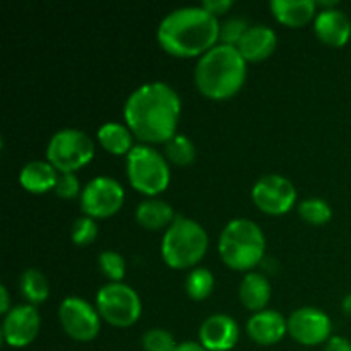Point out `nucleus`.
<instances>
[{"label":"nucleus","mask_w":351,"mask_h":351,"mask_svg":"<svg viewBox=\"0 0 351 351\" xmlns=\"http://www.w3.org/2000/svg\"><path fill=\"white\" fill-rule=\"evenodd\" d=\"M81 211L93 219H105L117 215L125 202L122 184L112 177H96L82 187L79 197Z\"/></svg>","instance_id":"9d476101"},{"label":"nucleus","mask_w":351,"mask_h":351,"mask_svg":"<svg viewBox=\"0 0 351 351\" xmlns=\"http://www.w3.org/2000/svg\"><path fill=\"white\" fill-rule=\"evenodd\" d=\"M218 17L202 5L180 7L161 19L156 40L161 50L177 58H201L219 43Z\"/></svg>","instance_id":"f03ea898"},{"label":"nucleus","mask_w":351,"mask_h":351,"mask_svg":"<svg viewBox=\"0 0 351 351\" xmlns=\"http://www.w3.org/2000/svg\"><path fill=\"white\" fill-rule=\"evenodd\" d=\"M98 266L110 283H122L125 276V259L115 250H103L98 257Z\"/></svg>","instance_id":"bb28decb"},{"label":"nucleus","mask_w":351,"mask_h":351,"mask_svg":"<svg viewBox=\"0 0 351 351\" xmlns=\"http://www.w3.org/2000/svg\"><path fill=\"white\" fill-rule=\"evenodd\" d=\"M269 10L278 23L288 27H302L315 19V0H271Z\"/></svg>","instance_id":"6ab92c4d"},{"label":"nucleus","mask_w":351,"mask_h":351,"mask_svg":"<svg viewBox=\"0 0 351 351\" xmlns=\"http://www.w3.org/2000/svg\"><path fill=\"white\" fill-rule=\"evenodd\" d=\"M19 288L24 300L34 307L43 305L50 297V283H48L47 276L36 267H29L21 274Z\"/></svg>","instance_id":"5701e85b"},{"label":"nucleus","mask_w":351,"mask_h":351,"mask_svg":"<svg viewBox=\"0 0 351 351\" xmlns=\"http://www.w3.org/2000/svg\"><path fill=\"white\" fill-rule=\"evenodd\" d=\"M209 247V237L204 226L192 218L177 216L161 239V259L171 269H194Z\"/></svg>","instance_id":"39448f33"},{"label":"nucleus","mask_w":351,"mask_h":351,"mask_svg":"<svg viewBox=\"0 0 351 351\" xmlns=\"http://www.w3.org/2000/svg\"><path fill=\"white\" fill-rule=\"evenodd\" d=\"M209 14H213L215 17L225 16L230 9L233 7V0H204L201 3Z\"/></svg>","instance_id":"2f4dec72"},{"label":"nucleus","mask_w":351,"mask_h":351,"mask_svg":"<svg viewBox=\"0 0 351 351\" xmlns=\"http://www.w3.org/2000/svg\"><path fill=\"white\" fill-rule=\"evenodd\" d=\"M60 173L47 160H33L19 171V184L31 194H47L55 191Z\"/></svg>","instance_id":"a211bd4d"},{"label":"nucleus","mask_w":351,"mask_h":351,"mask_svg":"<svg viewBox=\"0 0 351 351\" xmlns=\"http://www.w3.org/2000/svg\"><path fill=\"white\" fill-rule=\"evenodd\" d=\"M247 79V62L235 47L218 43L206 51L194 69L199 93L213 101L233 98Z\"/></svg>","instance_id":"7ed1b4c3"},{"label":"nucleus","mask_w":351,"mask_h":351,"mask_svg":"<svg viewBox=\"0 0 351 351\" xmlns=\"http://www.w3.org/2000/svg\"><path fill=\"white\" fill-rule=\"evenodd\" d=\"M276 47L278 36L273 27L256 24L249 27L242 41L237 45V50L245 58V62H263L274 53Z\"/></svg>","instance_id":"f3484780"},{"label":"nucleus","mask_w":351,"mask_h":351,"mask_svg":"<svg viewBox=\"0 0 351 351\" xmlns=\"http://www.w3.org/2000/svg\"><path fill=\"white\" fill-rule=\"evenodd\" d=\"M175 351H208V350H206L199 341H184V343H178L177 350Z\"/></svg>","instance_id":"f704fd0d"},{"label":"nucleus","mask_w":351,"mask_h":351,"mask_svg":"<svg viewBox=\"0 0 351 351\" xmlns=\"http://www.w3.org/2000/svg\"><path fill=\"white\" fill-rule=\"evenodd\" d=\"M314 33L324 45L332 48L345 47L351 38V21L345 10L322 9L314 19Z\"/></svg>","instance_id":"2eb2a0df"},{"label":"nucleus","mask_w":351,"mask_h":351,"mask_svg":"<svg viewBox=\"0 0 351 351\" xmlns=\"http://www.w3.org/2000/svg\"><path fill=\"white\" fill-rule=\"evenodd\" d=\"M332 322L324 311L300 307L288 315V335L304 346H317L331 339Z\"/></svg>","instance_id":"f8f14e48"},{"label":"nucleus","mask_w":351,"mask_h":351,"mask_svg":"<svg viewBox=\"0 0 351 351\" xmlns=\"http://www.w3.org/2000/svg\"><path fill=\"white\" fill-rule=\"evenodd\" d=\"M247 335L256 345H278L288 335V319L278 311L256 312L247 321Z\"/></svg>","instance_id":"dca6fc26"},{"label":"nucleus","mask_w":351,"mask_h":351,"mask_svg":"<svg viewBox=\"0 0 351 351\" xmlns=\"http://www.w3.org/2000/svg\"><path fill=\"white\" fill-rule=\"evenodd\" d=\"M55 194L60 199H75L81 197V182L75 173H60L55 187Z\"/></svg>","instance_id":"7c9ffc66"},{"label":"nucleus","mask_w":351,"mask_h":351,"mask_svg":"<svg viewBox=\"0 0 351 351\" xmlns=\"http://www.w3.org/2000/svg\"><path fill=\"white\" fill-rule=\"evenodd\" d=\"M297 211L305 223L314 226L326 225V223L331 221L332 218L331 206H329L328 201H324V199L321 197L304 199V201L297 206Z\"/></svg>","instance_id":"a878e982"},{"label":"nucleus","mask_w":351,"mask_h":351,"mask_svg":"<svg viewBox=\"0 0 351 351\" xmlns=\"http://www.w3.org/2000/svg\"><path fill=\"white\" fill-rule=\"evenodd\" d=\"M125 173L132 189L147 197H156L170 185V163L161 151L137 144L125 158Z\"/></svg>","instance_id":"423d86ee"},{"label":"nucleus","mask_w":351,"mask_h":351,"mask_svg":"<svg viewBox=\"0 0 351 351\" xmlns=\"http://www.w3.org/2000/svg\"><path fill=\"white\" fill-rule=\"evenodd\" d=\"M240 338V328L228 314H213L199 328V343L208 351H232Z\"/></svg>","instance_id":"4468645a"},{"label":"nucleus","mask_w":351,"mask_h":351,"mask_svg":"<svg viewBox=\"0 0 351 351\" xmlns=\"http://www.w3.org/2000/svg\"><path fill=\"white\" fill-rule=\"evenodd\" d=\"M252 202L269 216H283L297 204V189L290 178L278 173L261 177L252 187Z\"/></svg>","instance_id":"9b49d317"},{"label":"nucleus","mask_w":351,"mask_h":351,"mask_svg":"<svg viewBox=\"0 0 351 351\" xmlns=\"http://www.w3.org/2000/svg\"><path fill=\"white\" fill-rule=\"evenodd\" d=\"M99 146L110 154L125 156L134 149V134L125 123L106 122L96 132Z\"/></svg>","instance_id":"4be33fe9"},{"label":"nucleus","mask_w":351,"mask_h":351,"mask_svg":"<svg viewBox=\"0 0 351 351\" xmlns=\"http://www.w3.org/2000/svg\"><path fill=\"white\" fill-rule=\"evenodd\" d=\"M175 211L167 201L156 197H147L136 208V221L143 228L158 232V230H168L175 221Z\"/></svg>","instance_id":"412c9836"},{"label":"nucleus","mask_w":351,"mask_h":351,"mask_svg":"<svg viewBox=\"0 0 351 351\" xmlns=\"http://www.w3.org/2000/svg\"><path fill=\"white\" fill-rule=\"evenodd\" d=\"M95 158V141L81 129H62L47 144V161L58 173H75Z\"/></svg>","instance_id":"0eeeda50"},{"label":"nucleus","mask_w":351,"mask_h":351,"mask_svg":"<svg viewBox=\"0 0 351 351\" xmlns=\"http://www.w3.org/2000/svg\"><path fill=\"white\" fill-rule=\"evenodd\" d=\"M182 99L170 84L146 82L123 105V120L141 144H167L177 136Z\"/></svg>","instance_id":"f257e3e1"},{"label":"nucleus","mask_w":351,"mask_h":351,"mask_svg":"<svg viewBox=\"0 0 351 351\" xmlns=\"http://www.w3.org/2000/svg\"><path fill=\"white\" fill-rule=\"evenodd\" d=\"M271 295H273V288H271L269 280L264 274L250 271L240 281V302L247 311L254 312V314L266 311L267 304L271 302Z\"/></svg>","instance_id":"aec40b11"},{"label":"nucleus","mask_w":351,"mask_h":351,"mask_svg":"<svg viewBox=\"0 0 351 351\" xmlns=\"http://www.w3.org/2000/svg\"><path fill=\"white\" fill-rule=\"evenodd\" d=\"M163 154L168 160V163L184 168L194 163L197 151H195V144L185 134H177L173 139H170L165 144Z\"/></svg>","instance_id":"393cba45"},{"label":"nucleus","mask_w":351,"mask_h":351,"mask_svg":"<svg viewBox=\"0 0 351 351\" xmlns=\"http://www.w3.org/2000/svg\"><path fill=\"white\" fill-rule=\"evenodd\" d=\"M324 351H351V341L345 336H331L324 345Z\"/></svg>","instance_id":"473e14b6"},{"label":"nucleus","mask_w":351,"mask_h":351,"mask_svg":"<svg viewBox=\"0 0 351 351\" xmlns=\"http://www.w3.org/2000/svg\"><path fill=\"white\" fill-rule=\"evenodd\" d=\"M141 345L144 351H175L178 343L175 341L173 335L167 329L153 328L147 329L141 338Z\"/></svg>","instance_id":"cd10ccee"},{"label":"nucleus","mask_w":351,"mask_h":351,"mask_svg":"<svg viewBox=\"0 0 351 351\" xmlns=\"http://www.w3.org/2000/svg\"><path fill=\"white\" fill-rule=\"evenodd\" d=\"M215 290V276L206 267H194L185 278V293L191 300L202 302Z\"/></svg>","instance_id":"b1692460"},{"label":"nucleus","mask_w":351,"mask_h":351,"mask_svg":"<svg viewBox=\"0 0 351 351\" xmlns=\"http://www.w3.org/2000/svg\"><path fill=\"white\" fill-rule=\"evenodd\" d=\"M249 27L247 21L242 17H230L225 23H221V27H219V43L237 48V45L242 41Z\"/></svg>","instance_id":"c756f323"},{"label":"nucleus","mask_w":351,"mask_h":351,"mask_svg":"<svg viewBox=\"0 0 351 351\" xmlns=\"http://www.w3.org/2000/svg\"><path fill=\"white\" fill-rule=\"evenodd\" d=\"M41 328L40 312L34 305L21 304L3 317L2 338L10 348H26L34 339Z\"/></svg>","instance_id":"ddd939ff"},{"label":"nucleus","mask_w":351,"mask_h":351,"mask_svg":"<svg viewBox=\"0 0 351 351\" xmlns=\"http://www.w3.org/2000/svg\"><path fill=\"white\" fill-rule=\"evenodd\" d=\"M341 308H343V312H345L346 317L351 319V293H348L345 298H343Z\"/></svg>","instance_id":"c9c22d12"},{"label":"nucleus","mask_w":351,"mask_h":351,"mask_svg":"<svg viewBox=\"0 0 351 351\" xmlns=\"http://www.w3.org/2000/svg\"><path fill=\"white\" fill-rule=\"evenodd\" d=\"M12 311V307H10V297H9V291H7V287H0V312H2V315L5 317L9 312Z\"/></svg>","instance_id":"72a5a7b5"},{"label":"nucleus","mask_w":351,"mask_h":351,"mask_svg":"<svg viewBox=\"0 0 351 351\" xmlns=\"http://www.w3.org/2000/svg\"><path fill=\"white\" fill-rule=\"evenodd\" d=\"M98 237V223L89 216H81L72 223L71 239L75 245L86 247L93 243Z\"/></svg>","instance_id":"c85d7f7f"},{"label":"nucleus","mask_w":351,"mask_h":351,"mask_svg":"<svg viewBox=\"0 0 351 351\" xmlns=\"http://www.w3.org/2000/svg\"><path fill=\"white\" fill-rule=\"evenodd\" d=\"M95 302L103 321L113 328H130L139 321L143 314V302L139 293L123 281L103 285L96 293Z\"/></svg>","instance_id":"6e6552de"},{"label":"nucleus","mask_w":351,"mask_h":351,"mask_svg":"<svg viewBox=\"0 0 351 351\" xmlns=\"http://www.w3.org/2000/svg\"><path fill=\"white\" fill-rule=\"evenodd\" d=\"M58 321L65 335L79 343L93 341L101 331L98 308L81 297H67L60 302Z\"/></svg>","instance_id":"1a4fd4ad"},{"label":"nucleus","mask_w":351,"mask_h":351,"mask_svg":"<svg viewBox=\"0 0 351 351\" xmlns=\"http://www.w3.org/2000/svg\"><path fill=\"white\" fill-rule=\"evenodd\" d=\"M218 252L223 264L233 271H252L266 256V237L256 221L237 218L219 233Z\"/></svg>","instance_id":"20e7f679"}]
</instances>
